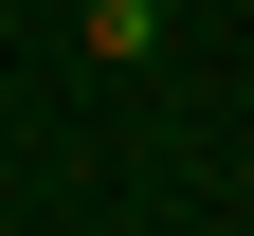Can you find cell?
I'll return each instance as SVG.
<instances>
[{"label": "cell", "mask_w": 254, "mask_h": 236, "mask_svg": "<svg viewBox=\"0 0 254 236\" xmlns=\"http://www.w3.org/2000/svg\"><path fill=\"white\" fill-rule=\"evenodd\" d=\"M164 18H182V0H73V37L109 55V73H127V55H164Z\"/></svg>", "instance_id": "cell-1"}]
</instances>
